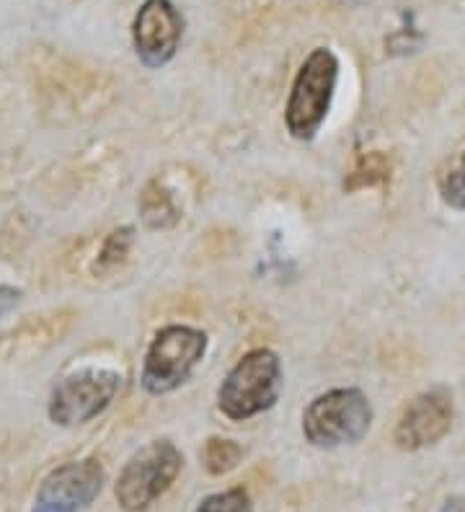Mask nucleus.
I'll use <instances>...</instances> for the list:
<instances>
[{"label": "nucleus", "mask_w": 465, "mask_h": 512, "mask_svg": "<svg viewBox=\"0 0 465 512\" xmlns=\"http://www.w3.org/2000/svg\"><path fill=\"white\" fill-rule=\"evenodd\" d=\"M241 461V448L233 440L212 438L205 445V466L210 474H228Z\"/></svg>", "instance_id": "12"}, {"label": "nucleus", "mask_w": 465, "mask_h": 512, "mask_svg": "<svg viewBox=\"0 0 465 512\" xmlns=\"http://www.w3.org/2000/svg\"><path fill=\"white\" fill-rule=\"evenodd\" d=\"M336 81H339V60L329 47H318L305 57L287 99V130L292 138L313 140L321 130L323 119L331 109Z\"/></svg>", "instance_id": "2"}, {"label": "nucleus", "mask_w": 465, "mask_h": 512, "mask_svg": "<svg viewBox=\"0 0 465 512\" xmlns=\"http://www.w3.org/2000/svg\"><path fill=\"white\" fill-rule=\"evenodd\" d=\"M282 391V363L272 350L261 347L243 355L225 375L217 391V406L233 422H246L277 404Z\"/></svg>", "instance_id": "1"}, {"label": "nucleus", "mask_w": 465, "mask_h": 512, "mask_svg": "<svg viewBox=\"0 0 465 512\" xmlns=\"http://www.w3.org/2000/svg\"><path fill=\"white\" fill-rule=\"evenodd\" d=\"M442 197H445L447 205L458 207V210H465V150L460 153L458 161L450 166L440 182Z\"/></svg>", "instance_id": "14"}, {"label": "nucleus", "mask_w": 465, "mask_h": 512, "mask_svg": "<svg viewBox=\"0 0 465 512\" xmlns=\"http://www.w3.org/2000/svg\"><path fill=\"white\" fill-rule=\"evenodd\" d=\"M207 352V334L192 326H163L153 337L143 363V388L153 396L171 394L189 381Z\"/></svg>", "instance_id": "4"}, {"label": "nucleus", "mask_w": 465, "mask_h": 512, "mask_svg": "<svg viewBox=\"0 0 465 512\" xmlns=\"http://www.w3.org/2000/svg\"><path fill=\"white\" fill-rule=\"evenodd\" d=\"M197 512H254L251 500L243 489H228V492H217L207 497Z\"/></svg>", "instance_id": "15"}, {"label": "nucleus", "mask_w": 465, "mask_h": 512, "mask_svg": "<svg viewBox=\"0 0 465 512\" xmlns=\"http://www.w3.org/2000/svg\"><path fill=\"white\" fill-rule=\"evenodd\" d=\"M101 487L104 469L99 461H70L42 481L31 512H83L99 497Z\"/></svg>", "instance_id": "7"}, {"label": "nucleus", "mask_w": 465, "mask_h": 512, "mask_svg": "<svg viewBox=\"0 0 465 512\" xmlns=\"http://www.w3.org/2000/svg\"><path fill=\"white\" fill-rule=\"evenodd\" d=\"M119 373L86 368L65 375L50 396V417L62 427L86 425L112 404L119 391Z\"/></svg>", "instance_id": "6"}, {"label": "nucleus", "mask_w": 465, "mask_h": 512, "mask_svg": "<svg viewBox=\"0 0 465 512\" xmlns=\"http://www.w3.org/2000/svg\"><path fill=\"white\" fill-rule=\"evenodd\" d=\"M453 425V396L445 388H432L416 396L396 425V443L403 450H419L434 445Z\"/></svg>", "instance_id": "9"}, {"label": "nucleus", "mask_w": 465, "mask_h": 512, "mask_svg": "<svg viewBox=\"0 0 465 512\" xmlns=\"http://www.w3.org/2000/svg\"><path fill=\"white\" fill-rule=\"evenodd\" d=\"M372 406L360 388H334L310 401L303 414V435L316 448H339L367 435Z\"/></svg>", "instance_id": "3"}, {"label": "nucleus", "mask_w": 465, "mask_h": 512, "mask_svg": "<svg viewBox=\"0 0 465 512\" xmlns=\"http://www.w3.org/2000/svg\"><path fill=\"white\" fill-rule=\"evenodd\" d=\"M184 456L171 440H153L124 463L117 481V502L127 512H143L171 489Z\"/></svg>", "instance_id": "5"}, {"label": "nucleus", "mask_w": 465, "mask_h": 512, "mask_svg": "<svg viewBox=\"0 0 465 512\" xmlns=\"http://www.w3.org/2000/svg\"><path fill=\"white\" fill-rule=\"evenodd\" d=\"M184 21L171 0H145L132 24L137 57L148 68H163L179 50Z\"/></svg>", "instance_id": "8"}, {"label": "nucleus", "mask_w": 465, "mask_h": 512, "mask_svg": "<svg viewBox=\"0 0 465 512\" xmlns=\"http://www.w3.org/2000/svg\"><path fill=\"white\" fill-rule=\"evenodd\" d=\"M341 3H347V6H362V3H370V0H341Z\"/></svg>", "instance_id": "17"}, {"label": "nucleus", "mask_w": 465, "mask_h": 512, "mask_svg": "<svg viewBox=\"0 0 465 512\" xmlns=\"http://www.w3.org/2000/svg\"><path fill=\"white\" fill-rule=\"evenodd\" d=\"M132 228H119V231L109 233L99 251V259H96V269L99 272H106V269L117 267V264L124 262V256L130 254L132 246Z\"/></svg>", "instance_id": "13"}, {"label": "nucleus", "mask_w": 465, "mask_h": 512, "mask_svg": "<svg viewBox=\"0 0 465 512\" xmlns=\"http://www.w3.org/2000/svg\"><path fill=\"white\" fill-rule=\"evenodd\" d=\"M391 179V163L383 153H365L360 156L354 171L349 174V179L344 182V189L347 192H354V189H365V187H375V184H385Z\"/></svg>", "instance_id": "11"}, {"label": "nucleus", "mask_w": 465, "mask_h": 512, "mask_svg": "<svg viewBox=\"0 0 465 512\" xmlns=\"http://www.w3.org/2000/svg\"><path fill=\"white\" fill-rule=\"evenodd\" d=\"M440 512H465V500L463 497H450Z\"/></svg>", "instance_id": "16"}, {"label": "nucleus", "mask_w": 465, "mask_h": 512, "mask_svg": "<svg viewBox=\"0 0 465 512\" xmlns=\"http://www.w3.org/2000/svg\"><path fill=\"white\" fill-rule=\"evenodd\" d=\"M140 210H143V220L150 228H166V225L179 220V210H176L171 194L161 189V182H153L145 189Z\"/></svg>", "instance_id": "10"}]
</instances>
